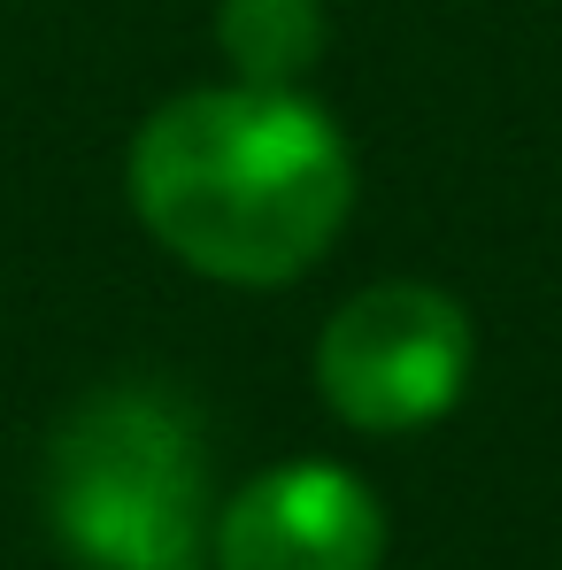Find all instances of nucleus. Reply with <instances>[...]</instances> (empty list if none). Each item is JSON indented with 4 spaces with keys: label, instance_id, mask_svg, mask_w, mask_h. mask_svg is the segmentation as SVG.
<instances>
[{
    "label": "nucleus",
    "instance_id": "7ed1b4c3",
    "mask_svg": "<svg viewBox=\"0 0 562 570\" xmlns=\"http://www.w3.org/2000/svg\"><path fill=\"white\" fill-rule=\"evenodd\" d=\"M477 371V324L447 285L385 278L339 301L316 332V393L347 432L401 440L455 416Z\"/></svg>",
    "mask_w": 562,
    "mask_h": 570
},
{
    "label": "nucleus",
    "instance_id": "20e7f679",
    "mask_svg": "<svg viewBox=\"0 0 562 570\" xmlns=\"http://www.w3.org/2000/svg\"><path fill=\"white\" fill-rule=\"evenodd\" d=\"M216 570H377L385 563V501L347 463L293 455L255 471L216 509Z\"/></svg>",
    "mask_w": 562,
    "mask_h": 570
},
{
    "label": "nucleus",
    "instance_id": "f03ea898",
    "mask_svg": "<svg viewBox=\"0 0 562 570\" xmlns=\"http://www.w3.org/2000/svg\"><path fill=\"white\" fill-rule=\"evenodd\" d=\"M47 524L86 570H200L216 540L200 409L155 379L70 401L47 440Z\"/></svg>",
    "mask_w": 562,
    "mask_h": 570
},
{
    "label": "nucleus",
    "instance_id": "f257e3e1",
    "mask_svg": "<svg viewBox=\"0 0 562 570\" xmlns=\"http://www.w3.org/2000/svg\"><path fill=\"white\" fill-rule=\"evenodd\" d=\"M363 163L308 86H193L124 155V193L162 255L216 285H293L355 216Z\"/></svg>",
    "mask_w": 562,
    "mask_h": 570
},
{
    "label": "nucleus",
    "instance_id": "39448f33",
    "mask_svg": "<svg viewBox=\"0 0 562 570\" xmlns=\"http://www.w3.org/2000/svg\"><path fill=\"white\" fill-rule=\"evenodd\" d=\"M324 47V0H216V55L239 86H308Z\"/></svg>",
    "mask_w": 562,
    "mask_h": 570
}]
</instances>
